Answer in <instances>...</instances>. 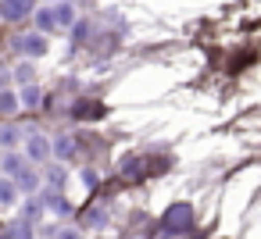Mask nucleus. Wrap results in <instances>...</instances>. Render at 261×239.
I'll use <instances>...</instances> for the list:
<instances>
[{
  "label": "nucleus",
  "mask_w": 261,
  "mask_h": 239,
  "mask_svg": "<svg viewBox=\"0 0 261 239\" xmlns=\"http://www.w3.org/2000/svg\"><path fill=\"white\" fill-rule=\"evenodd\" d=\"M161 225H165V232H190L193 228V207L190 203H172L165 211Z\"/></svg>",
  "instance_id": "1"
},
{
  "label": "nucleus",
  "mask_w": 261,
  "mask_h": 239,
  "mask_svg": "<svg viewBox=\"0 0 261 239\" xmlns=\"http://www.w3.org/2000/svg\"><path fill=\"white\" fill-rule=\"evenodd\" d=\"M0 15H4V22H22L36 15V0H0Z\"/></svg>",
  "instance_id": "2"
},
{
  "label": "nucleus",
  "mask_w": 261,
  "mask_h": 239,
  "mask_svg": "<svg viewBox=\"0 0 261 239\" xmlns=\"http://www.w3.org/2000/svg\"><path fill=\"white\" fill-rule=\"evenodd\" d=\"M50 143H47V136H40V132H33L29 139H25V161H33V164H43V161H50Z\"/></svg>",
  "instance_id": "3"
},
{
  "label": "nucleus",
  "mask_w": 261,
  "mask_h": 239,
  "mask_svg": "<svg viewBox=\"0 0 261 239\" xmlns=\"http://www.w3.org/2000/svg\"><path fill=\"white\" fill-rule=\"evenodd\" d=\"M15 47H18L25 57H43V54H47V36H43V33H25V36L15 40Z\"/></svg>",
  "instance_id": "4"
},
{
  "label": "nucleus",
  "mask_w": 261,
  "mask_h": 239,
  "mask_svg": "<svg viewBox=\"0 0 261 239\" xmlns=\"http://www.w3.org/2000/svg\"><path fill=\"white\" fill-rule=\"evenodd\" d=\"M50 11H54V25L58 29H75V22H79L75 18V4H54Z\"/></svg>",
  "instance_id": "5"
},
{
  "label": "nucleus",
  "mask_w": 261,
  "mask_h": 239,
  "mask_svg": "<svg viewBox=\"0 0 261 239\" xmlns=\"http://www.w3.org/2000/svg\"><path fill=\"white\" fill-rule=\"evenodd\" d=\"M15 186H18V193H40V175L33 171V164H25L15 175Z\"/></svg>",
  "instance_id": "6"
},
{
  "label": "nucleus",
  "mask_w": 261,
  "mask_h": 239,
  "mask_svg": "<svg viewBox=\"0 0 261 239\" xmlns=\"http://www.w3.org/2000/svg\"><path fill=\"white\" fill-rule=\"evenodd\" d=\"M40 104H43V89H40V86L29 82V86L18 89V107H29V111H33V107H40Z\"/></svg>",
  "instance_id": "7"
},
{
  "label": "nucleus",
  "mask_w": 261,
  "mask_h": 239,
  "mask_svg": "<svg viewBox=\"0 0 261 239\" xmlns=\"http://www.w3.org/2000/svg\"><path fill=\"white\" fill-rule=\"evenodd\" d=\"M15 200H18L15 178H0V207H15Z\"/></svg>",
  "instance_id": "8"
},
{
  "label": "nucleus",
  "mask_w": 261,
  "mask_h": 239,
  "mask_svg": "<svg viewBox=\"0 0 261 239\" xmlns=\"http://www.w3.org/2000/svg\"><path fill=\"white\" fill-rule=\"evenodd\" d=\"M50 150H54L58 157H72V154H75V136H58V139L50 143Z\"/></svg>",
  "instance_id": "9"
},
{
  "label": "nucleus",
  "mask_w": 261,
  "mask_h": 239,
  "mask_svg": "<svg viewBox=\"0 0 261 239\" xmlns=\"http://www.w3.org/2000/svg\"><path fill=\"white\" fill-rule=\"evenodd\" d=\"M25 164H29V161H25L22 154H4V175H11V178H15Z\"/></svg>",
  "instance_id": "10"
},
{
  "label": "nucleus",
  "mask_w": 261,
  "mask_h": 239,
  "mask_svg": "<svg viewBox=\"0 0 261 239\" xmlns=\"http://www.w3.org/2000/svg\"><path fill=\"white\" fill-rule=\"evenodd\" d=\"M11 111H18V97L11 89H4L0 93V114H11Z\"/></svg>",
  "instance_id": "11"
},
{
  "label": "nucleus",
  "mask_w": 261,
  "mask_h": 239,
  "mask_svg": "<svg viewBox=\"0 0 261 239\" xmlns=\"http://www.w3.org/2000/svg\"><path fill=\"white\" fill-rule=\"evenodd\" d=\"M36 25H40L43 33L54 29V11H50V8H40V11H36Z\"/></svg>",
  "instance_id": "12"
},
{
  "label": "nucleus",
  "mask_w": 261,
  "mask_h": 239,
  "mask_svg": "<svg viewBox=\"0 0 261 239\" xmlns=\"http://www.w3.org/2000/svg\"><path fill=\"white\" fill-rule=\"evenodd\" d=\"M47 207H50L54 214H68V211H72V207L65 203V196H47Z\"/></svg>",
  "instance_id": "13"
},
{
  "label": "nucleus",
  "mask_w": 261,
  "mask_h": 239,
  "mask_svg": "<svg viewBox=\"0 0 261 239\" xmlns=\"http://www.w3.org/2000/svg\"><path fill=\"white\" fill-rule=\"evenodd\" d=\"M65 178H68L65 168H50V171H47V182H50V186H65Z\"/></svg>",
  "instance_id": "14"
},
{
  "label": "nucleus",
  "mask_w": 261,
  "mask_h": 239,
  "mask_svg": "<svg viewBox=\"0 0 261 239\" xmlns=\"http://www.w3.org/2000/svg\"><path fill=\"white\" fill-rule=\"evenodd\" d=\"M54 239H83V232H79V228H72V225H68V228H61V232H58V235H54Z\"/></svg>",
  "instance_id": "15"
},
{
  "label": "nucleus",
  "mask_w": 261,
  "mask_h": 239,
  "mask_svg": "<svg viewBox=\"0 0 261 239\" xmlns=\"http://www.w3.org/2000/svg\"><path fill=\"white\" fill-rule=\"evenodd\" d=\"M83 186H86V189H97V175H93V171H90V168H86V171H83Z\"/></svg>",
  "instance_id": "16"
},
{
  "label": "nucleus",
  "mask_w": 261,
  "mask_h": 239,
  "mask_svg": "<svg viewBox=\"0 0 261 239\" xmlns=\"http://www.w3.org/2000/svg\"><path fill=\"white\" fill-rule=\"evenodd\" d=\"M29 79H33V68H29V65H22V68H18V82H25V86H29Z\"/></svg>",
  "instance_id": "17"
},
{
  "label": "nucleus",
  "mask_w": 261,
  "mask_h": 239,
  "mask_svg": "<svg viewBox=\"0 0 261 239\" xmlns=\"http://www.w3.org/2000/svg\"><path fill=\"white\" fill-rule=\"evenodd\" d=\"M86 225H104V211H93V214H86Z\"/></svg>",
  "instance_id": "18"
},
{
  "label": "nucleus",
  "mask_w": 261,
  "mask_h": 239,
  "mask_svg": "<svg viewBox=\"0 0 261 239\" xmlns=\"http://www.w3.org/2000/svg\"><path fill=\"white\" fill-rule=\"evenodd\" d=\"M0 143L11 146V143H15V132H11V129H0Z\"/></svg>",
  "instance_id": "19"
},
{
  "label": "nucleus",
  "mask_w": 261,
  "mask_h": 239,
  "mask_svg": "<svg viewBox=\"0 0 261 239\" xmlns=\"http://www.w3.org/2000/svg\"><path fill=\"white\" fill-rule=\"evenodd\" d=\"M40 207H43L40 200H29V207H25V214H29V218H36V214H40Z\"/></svg>",
  "instance_id": "20"
},
{
  "label": "nucleus",
  "mask_w": 261,
  "mask_h": 239,
  "mask_svg": "<svg viewBox=\"0 0 261 239\" xmlns=\"http://www.w3.org/2000/svg\"><path fill=\"white\" fill-rule=\"evenodd\" d=\"M86 29H90L86 22H75V40H83V36H86Z\"/></svg>",
  "instance_id": "21"
},
{
  "label": "nucleus",
  "mask_w": 261,
  "mask_h": 239,
  "mask_svg": "<svg viewBox=\"0 0 261 239\" xmlns=\"http://www.w3.org/2000/svg\"><path fill=\"white\" fill-rule=\"evenodd\" d=\"M11 239H25V225H15L11 228Z\"/></svg>",
  "instance_id": "22"
},
{
  "label": "nucleus",
  "mask_w": 261,
  "mask_h": 239,
  "mask_svg": "<svg viewBox=\"0 0 261 239\" xmlns=\"http://www.w3.org/2000/svg\"><path fill=\"white\" fill-rule=\"evenodd\" d=\"M0 239H4V235H0Z\"/></svg>",
  "instance_id": "23"
}]
</instances>
